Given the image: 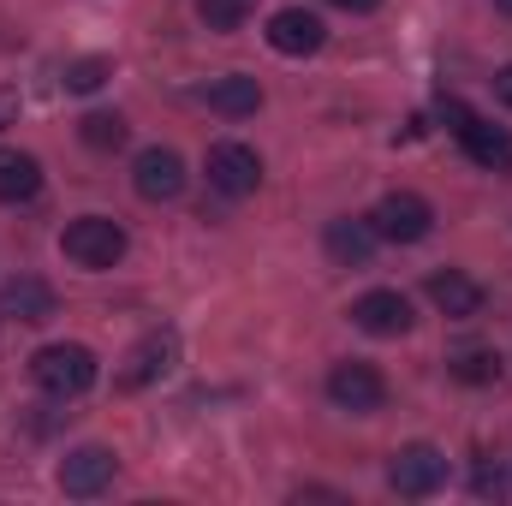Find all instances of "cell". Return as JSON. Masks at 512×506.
Masks as SVG:
<instances>
[{
  "mask_svg": "<svg viewBox=\"0 0 512 506\" xmlns=\"http://www.w3.org/2000/svg\"><path fill=\"white\" fill-rule=\"evenodd\" d=\"M30 376H36V387H42L48 399H78V393L96 387L102 364H96L90 346H78V340H54V346H42V352L30 358Z\"/></svg>",
  "mask_w": 512,
  "mask_h": 506,
  "instance_id": "1",
  "label": "cell"
},
{
  "mask_svg": "<svg viewBox=\"0 0 512 506\" xmlns=\"http://www.w3.org/2000/svg\"><path fill=\"white\" fill-rule=\"evenodd\" d=\"M441 120L453 126V137L465 143V155L489 173H512V131L495 126V120H477L465 102H441Z\"/></svg>",
  "mask_w": 512,
  "mask_h": 506,
  "instance_id": "2",
  "label": "cell"
},
{
  "mask_svg": "<svg viewBox=\"0 0 512 506\" xmlns=\"http://www.w3.org/2000/svg\"><path fill=\"white\" fill-rule=\"evenodd\" d=\"M60 251L72 256L78 268H120V256H126V227L120 221H108V215H78L66 233H60Z\"/></svg>",
  "mask_w": 512,
  "mask_h": 506,
  "instance_id": "3",
  "label": "cell"
},
{
  "mask_svg": "<svg viewBox=\"0 0 512 506\" xmlns=\"http://www.w3.org/2000/svg\"><path fill=\"white\" fill-rule=\"evenodd\" d=\"M387 483H393V495L423 501V495H435V489L447 483V453H441V447H429V441H411V447H399V453H393Z\"/></svg>",
  "mask_w": 512,
  "mask_h": 506,
  "instance_id": "4",
  "label": "cell"
},
{
  "mask_svg": "<svg viewBox=\"0 0 512 506\" xmlns=\"http://www.w3.org/2000/svg\"><path fill=\"white\" fill-rule=\"evenodd\" d=\"M370 227H376V239H387V245H423L435 233V209L417 191H393V197L376 203Z\"/></svg>",
  "mask_w": 512,
  "mask_h": 506,
  "instance_id": "5",
  "label": "cell"
},
{
  "mask_svg": "<svg viewBox=\"0 0 512 506\" xmlns=\"http://www.w3.org/2000/svg\"><path fill=\"white\" fill-rule=\"evenodd\" d=\"M328 399H334L340 411H352V417H370V411H382V405H387V381H382L376 364L346 358V364H334V370H328Z\"/></svg>",
  "mask_w": 512,
  "mask_h": 506,
  "instance_id": "6",
  "label": "cell"
},
{
  "mask_svg": "<svg viewBox=\"0 0 512 506\" xmlns=\"http://www.w3.org/2000/svg\"><path fill=\"white\" fill-rule=\"evenodd\" d=\"M173 364H179V334H173V328H155V334H143V340L126 352L114 387H120V393H143L149 381H161Z\"/></svg>",
  "mask_w": 512,
  "mask_h": 506,
  "instance_id": "7",
  "label": "cell"
},
{
  "mask_svg": "<svg viewBox=\"0 0 512 506\" xmlns=\"http://www.w3.org/2000/svg\"><path fill=\"white\" fill-rule=\"evenodd\" d=\"M209 185L221 197H251L256 185H262V155H256L251 143H215L209 149Z\"/></svg>",
  "mask_w": 512,
  "mask_h": 506,
  "instance_id": "8",
  "label": "cell"
},
{
  "mask_svg": "<svg viewBox=\"0 0 512 506\" xmlns=\"http://www.w3.org/2000/svg\"><path fill=\"white\" fill-rule=\"evenodd\" d=\"M131 185H137L143 203H173V197L185 191V161L155 143V149H143V155L131 161Z\"/></svg>",
  "mask_w": 512,
  "mask_h": 506,
  "instance_id": "9",
  "label": "cell"
},
{
  "mask_svg": "<svg viewBox=\"0 0 512 506\" xmlns=\"http://www.w3.org/2000/svg\"><path fill=\"white\" fill-rule=\"evenodd\" d=\"M352 322L364 328V334H376V340H399V334H411V298L405 292H387V286H376V292H364L358 304H352Z\"/></svg>",
  "mask_w": 512,
  "mask_h": 506,
  "instance_id": "10",
  "label": "cell"
},
{
  "mask_svg": "<svg viewBox=\"0 0 512 506\" xmlns=\"http://www.w3.org/2000/svg\"><path fill=\"white\" fill-rule=\"evenodd\" d=\"M328 42V24L316 18V12H304V6H280L274 18H268V48L274 54H316Z\"/></svg>",
  "mask_w": 512,
  "mask_h": 506,
  "instance_id": "11",
  "label": "cell"
},
{
  "mask_svg": "<svg viewBox=\"0 0 512 506\" xmlns=\"http://www.w3.org/2000/svg\"><path fill=\"white\" fill-rule=\"evenodd\" d=\"M114 453L108 447H78V453H66L60 459V489L66 495H78V501H90V495H102L108 483H114Z\"/></svg>",
  "mask_w": 512,
  "mask_h": 506,
  "instance_id": "12",
  "label": "cell"
},
{
  "mask_svg": "<svg viewBox=\"0 0 512 506\" xmlns=\"http://www.w3.org/2000/svg\"><path fill=\"white\" fill-rule=\"evenodd\" d=\"M429 304H435L441 316H453V322H471V316L483 310V286H477L471 274H459V268H435V274H429Z\"/></svg>",
  "mask_w": 512,
  "mask_h": 506,
  "instance_id": "13",
  "label": "cell"
},
{
  "mask_svg": "<svg viewBox=\"0 0 512 506\" xmlns=\"http://www.w3.org/2000/svg\"><path fill=\"white\" fill-rule=\"evenodd\" d=\"M203 102H209V114H221V120H251L256 108H262V84L245 78V72H233V78H215V84L203 90Z\"/></svg>",
  "mask_w": 512,
  "mask_h": 506,
  "instance_id": "14",
  "label": "cell"
},
{
  "mask_svg": "<svg viewBox=\"0 0 512 506\" xmlns=\"http://www.w3.org/2000/svg\"><path fill=\"white\" fill-rule=\"evenodd\" d=\"M0 310L18 316V322H48V316H54V292H48V280L18 274V280L0 286Z\"/></svg>",
  "mask_w": 512,
  "mask_h": 506,
  "instance_id": "15",
  "label": "cell"
},
{
  "mask_svg": "<svg viewBox=\"0 0 512 506\" xmlns=\"http://www.w3.org/2000/svg\"><path fill=\"white\" fill-rule=\"evenodd\" d=\"M42 191V161L24 149H0V203H30Z\"/></svg>",
  "mask_w": 512,
  "mask_h": 506,
  "instance_id": "16",
  "label": "cell"
},
{
  "mask_svg": "<svg viewBox=\"0 0 512 506\" xmlns=\"http://www.w3.org/2000/svg\"><path fill=\"white\" fill-rule=\"evenodd\" d=\"M328 256L340 268H364L376 256V227L370 221H328Z\"/></svg>",
  "mask_w": 512,
  "mask_h": 506,
  "instance_id": "17",
  "label": "cell"
},
{
  "mask_svg": "<svg viewBox=\"0 0 512 506\" xmlns=\"http://www.w3.org/2000/svg\"><path fill=\"white\" fill-rule=\"evenodd\" d=\"M447 376H453V381H465V387H489V381L501 376V352H489V346L453 352V358H447Z\"/></svg>",
  "mask_w": 512,
  "mask_h": 506,
  "instance_id": "18",
  "label": "cell"
},
{
  "mask_svg": "<svg viewBox=\"0 0 512 506\" xmlns=\"http://www.w3.org/2000/svg\"><path fill=\"white\" fill-rule=\"evenodd\" d=\"M114 78V66L102 60V54H84V60H66V72H60V84L72 90V96H90V90H102Z\"/></svg>",
  "mask_w": 512,
  "mask_h": 506,
  "instance_id": "19",
  "label": "cell"
},
{
  "mask_svg": "<svg viewBox=\"0 0 512 506\" xmlns=\"http://www.w3.org/2000/svg\"><path fill=\"white\" fill-rule=\"evenodd\" d=\"M78 137H84L90 149H102V155H108V149H120V143H126V120H120V114H84Z\"/></svg>",
  "mask_w": 512,
  "mask_h": 506,
  "instance_id": "20",
  "label": "cell"
},
{
  "mask_svg": "<svg viewBox=\"0 0 512 506\" xmlns=\"http://www.w3.org/2000/svg\"><path fill=\"white\" fill-rule=\"evenodd\" d=\"M197 12H203V24L221 30V36L245 24V0H197Z\"/></svg>",
  "mask_w": 512,
  "mask_h": 506,
  "instance_id": "21",
  "label": "cell"
},
{
  "mask_svg": "<svg viewBox=\"0 0 512 506\" xmlns=\"http://www.w3.org/2000/svg\"><path fill=\"white\" fill-rule=\"evenodd\" d=\"M471 489H477V495H507V471H501V465H477Z\"/></svg>",
  "mask_w": 512,
  "mask_h": 506,
  "instance_id": "22",
  "label": "cell"
},
{
  "mask_svg": "<svg viewBox=\"0 0 512 506\" xmlns=\"http://www.w3.org/2000/svg\"><path fill=\"white\" fill-rule=\"evenodd\" d=\"M495 96L512 108V66H501V72H495Z\"/></svg>",
  "mask_w": 512,
  "mask_h": 506,
  "instance_id": "23",
  "label": "cell"
},
{
  "mask_svg": "<svg viewBox=\"0 0 512 506\" xmlns=\"http://www.w3.org/2000/svg\"><path fill=\"white\" fill-rule=\"evenodd\" d=\"M334 6H346V12H376L382 0H334Z\"/></svg>",
  "mask_w": 512,
  "mask_h": 506,
  "instance_id": "24",
  "label": "cell"
},
{
  "mask_svg": "<svg viewBox=\"0 0 512 506\" xmlns=\"http://www.w3.org/2000/svg\"><path fill=\"white\" fill-rule=\"evenodd\" d=\"M12 108H18V102H12V96H0V126L12 120Z\"/></svg>",
  "mask_w": 512,
  "mask_h": 506,
  "instance_id": "25",
  "label": "cell"
},
{
  "mask_svg": "<svg viewBox=\"0 0 512 506\" xmlns=\"http://www.w3.org/2000/svg\"><path fill=\"white\" fill-rule=\"evenodd\" d=\"M495 6H501V12H507V18H512V0H495Z\"/></svg>",
  "mask_w": 512,
  "mask_h": 506,
  "instance_id": "26",
  "label": "cell"
}]
</instances>
